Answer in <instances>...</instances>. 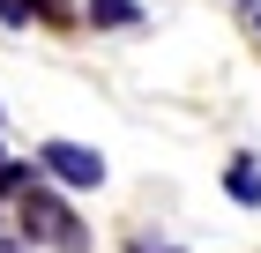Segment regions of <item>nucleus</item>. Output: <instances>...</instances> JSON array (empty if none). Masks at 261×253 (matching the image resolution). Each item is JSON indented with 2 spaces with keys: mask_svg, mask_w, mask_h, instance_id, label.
<instances>
[{
  "mask_svg": "<svg viewBox=\"0 0 261 253\" xmlns=\"http://www.w3.org/2000/svg\"><path fill=\"white\" fill-rule=\"evenodd\" d=\"M22 231H30V238H53L60 253H82V246H90L82 223H75V209H67L53 186H30V194H22Z\"/></svg>",
  "mask_w": 261,
  "mask_h": 253,
  "instance_id": "nucleus-1",
  "label": "nucleus"
},
{
  "mask_svg": "<svg viewBox=\"0 0 261 253\" xmlns=\"http://www.w3.org/2000/svg\"><path fill=\"white\" fill-rule=\"evenodd\" d=\"M231 201H246V209L261 201V172H254V156H239V164H231Z\"/></svg>",
  "mask_w": 261,
  "mask_h": 253,
  "instance_id": "nucleus-4",
  "label": "nucleus"
},
{
  "mask_svg": "<svg viewBox=\"0 0 261 253\" xmlns=\"http://www.w3.org/2000/svg\"><path fill=\"white\" fill-rule=\"evenodd\" d=\"M38 172L67 179V186H105V156L82 149V142H45V149H38Z\"/></svg>",
  "mask_w": 261,
  "mask_h": 253,
  "instance_id": "nucleus-2",
  "label": "nucleus"
},
{
  "mask_svg": "<svg viewBox=\"0 0 261 253\" xmlns=\"http://www.w3.org/2000/svg\"><path fill=\"white\" fill-rule=\"evenodd\" d=\"M164 253H179V246H164Z\"/></svg>",
  "mask_w": 261,
  "mask_h": 253,
  "instance_id": "nucleus-6",
  "label": "nucleus"
},
{
  "mask_svg": "<svg viewBox=\"0 0 261 253\" xmlns=\"http://www.w3.org/2000/svg\"><path fill=\"white\" fill-rule=\"evenodd\" d=\"M90 22H97V30H135L142 0H90Z\"/></svg>",
  "mask_w": 261,
  "mask_h": 253,
  "instance_id": "nucleus-3",
  "label": "nucleus"
},
{
  "mask_svg": "<svg viewBox=\"0 0 261 253\" xmlns=\"http://www.w3.org/2000/svg\"><path fill=\"white\" fill-rule=\"evenodd\" d=\"M0 253H22V238H15V231H8V223H0Z\"/></svg>",
  "mask_w": 261,
  "mask_h": 253,
  "instance_id": "nucleus-5",
  "label": "nucleus"
}]
</instances>
